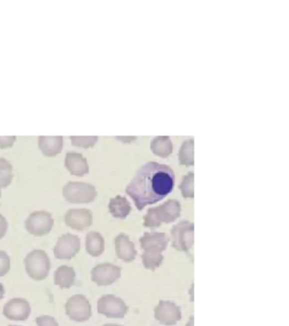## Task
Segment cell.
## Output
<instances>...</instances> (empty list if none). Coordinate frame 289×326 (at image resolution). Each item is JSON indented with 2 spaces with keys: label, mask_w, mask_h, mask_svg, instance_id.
<instances>
[{
  "label": "cell",
  "mask_w": 289,
  "mask_h": 326,
  "mask_svg": "<svg viewBox=\"0 0 289 326\" xmlns=\"http://www.w3.org/2000/svg\"><path fill=\"white\" fill-rule=\"evenodd\" d=\"M175 174L170 166L149 162L141 166L126 186V192L138 210L163 200L174 187Z\"/></svg>",
  "instance_id": "1"
},
{
  "label": "cell",
  "mask_w": 289,
  "mask_h": 326,
  "mask_svg": "<svg viewBox=\"0 0 289 326\" xmlns=\"http://www.w3.org/2000/svg\"><path fill=\"white\" fill-rule=\"evenodd\" d=\"M53 226L52 215L45 211L32 212L25 222V230L35 236H42L48 234Z\"/></svg>",
  "instance_id": "6"
},
{
  "label": "cell",
  "mask_w": 289,
  "mask_h": 326,
  "mask_svg": "<svg viewBox=\"0 0 289 326\" xmlns=\"http://www.w3.org/2000/svg\"><path fill=\"white\" fill-rule=\"evenodd\" d=\"M172 248L179 252H189L194 244V224L184 220L171 228Z\"/></svg>",
  "instance_id": "5"
},
{
  "label": "cell",
  "mask_w": 289,
  "mask_h": 326,
  "mask_svg": "<svg viewBox=\"0 0 289 326\" xmlns=\"http://www.w3.org/2000/svg\"><path fill=\"white\" fill-rule=\"evenodd\" d=\"M8 230V222L4 216L0 214V240L5 236L6 232Z\"/></svg>",
  "instance_id": "28"
},
{
  "label": "cell",
  "mask_w": 289,
  "mask_h": 326,
  "mask_svg": "<svg viewBox=\"0 0 289 326\" xmlns=\"http://www.w3.org/2000/svg\"><path fill=\"white\" fill-rule=\"evenodd\" d=\"M109 211L115 218L124 220L129 215L132 208L129 202L125 197L117 196L110 200Z\"/></svg>",
  "instance_id": "19"
},
{
  "label": "cell",
  "mask_w": 289,
  "mask_h": 326,
  "mask_svg": "<svg viewBox=\"0 0 289 326\" xmlns=\"http://www.w3.org/2000/svg\"><path fill=\"white\" fill-rule=\"evenodd\" d=\"M121 268L111 264H102L93 268L91 276L92 280L98 286H108L121 278Z\"/></svg>",
  "instance_id": "10"
},
{
  "label": "cell",
  "mask_w": 289,
  "mask_h": 326,
  "mask_svg": "<svg viewBox=\"0 0 289 326\" xmlns=\"http://www.w3.org/2000/svg\"><path fill=\"white\" fill-rule=\"evenodd\" d=\"M4 293H5V290H4V287H3V284L0 283V300L3 299V296H4Z\"/></svg>",
  "instance_id": "29"
},
{
  "label": "cell",
  "mask_w": 289,
  "mask_h": 326,
  "mask_svg": "<svg viewBox=\"0 0 289 326\" xmlns=\"http://www.w3.org/2000/svg\"><path fill=\"white\" fill-rule=\"evenodd\" d=\"M25 271L34 280H42L48 276L50 260L44 250H34L25 256Z\"/></svg>",
  "instance_id": "3"
},
{
  "label": "cell",
  "mask_w": 289,
  "mask_h": 326,
  "mask_svg": "<svg viewBox=\"0 0 289 326\" xmlns=\"http://www.w3.org/2000/svg\"><path fill=\"white\" fill-rule=\"evenodd\" d=\"M80 248L81 242L78 236L71 234H65L57 240L53 248V254L57 259L69 260L76 256Z\"/></svg>",
  "instance_id": "9"
},
{
  "label": "cell",
  "mask_w": 289,
  "mask_h": 326,
  "mask_svg": "<svg viewBox=\"0 0 289 326\" xmlns=\"http://www.w3.org/2000/svg\"><path fill=\"white\" fill-rule=\"evenodd\" d=\"M66 314L71 320L83 322L92 315L91 305L87 298L82 295H75L68 300L65 305Z\"/></svg>",
  "instance_id": "8"
},
{
  "label": "cell",
  "mask_w": 289,
  "mask_h": 326,
  "mask_svg": "<svg viewBox=\"0 0 289 326\" xmlns=\"http://www.w3.org/2000/svg\"><path fill=\"white\" fill-rule=\"evenodd\" d=\"M71 142L73 146H76L83 147V148H88V147L93 146L97 141V137L94 136H71L70 137Z\"/></svg>",
  "instance_id": "24"
},
{
  "label": "cell",
  "mask_w": 289,
  "mask_h": 326,
  "mask_svg": "<svg viewBox=\"0 0 289 326\" xmlns=\"http://www.w3.org/2000/svg\"><path fill=\"white\" fill-rule=\"evenodd\" d=\"M164 256L162 253L148 252H143L142 254V261L145 268L155 270L163 262Z\"/></svg>",
  "instance_id": "21"
},
{
  "label": "cell",
  "mask_w": 289,
  "mask_h": 326,
  "mask_svg": "<svg viewBox=\"0 0 289 326\" xmlns=\"http://www.w3.org/2000/svg\"><path fill=\"white\" fill-rule=\"evenodd\" d=\"M168 236L161 232H148L140 239L141 248L143 252L162 253L168 246Z\"/></svg>",
  "instance_id": "12"
},
{
  "label": "cell",
  "mask_w": 289,
  "mask_h": 326,
  "mask_svg": "<svg viewBox=\"0 0 289 326\" xmlns=\"http://www.w3.org/2000/svg\"><path fill=\"white\" fill-rule=\"evenodd\" d=\"M65 165L71 174L78 177H82L89 172L87 159L77 152H68L65 156Z\"/></svg>",
  "instance_id": "16"
},
{
  "label": "cell",
  "mask_w": 289,
  "mask_h": 326,
  "mask_svg": "<svg viewBox=\"0 0 289 326\" xmlns=\"http://www.w3.org/2000/svg\"><path fill=\"white\" fill-rule=\"evenodd\" d=\"M1 196H2V193H1V190H0V197H1Z\"/></svg>",
  "instance_id": "32"
},
{
  "label": "cell",
  "mask_w": 289,
  "mask_h": 326,
  "mask_svg": "<svg viewBox=\"0 0 289 326\" xmlns=\"http://www.w3.org/2000/svg\"></svg>",
  "instance_id": "33"
},
{
  "label": "cell",
  "mask_w": 289,
  "mask_h": 326,
  "mask_svg": "<svg viewBox=\"0 0 289 326\" xmlns=\"http://www.w3.org/2000/svg\"><path fill=\"white\" fill-rule=\"evenodd\" d=\"M54 284L61 289H69L73 286L76 280V272L71 267L61 266L58 268L54 276Z\"/></svg>",
  "instance_id": "18"
},
{
  "label": "cell",
  "mask_w": 289,
  "mask_h": 326,
  "mask_svg": "<svg viewBox=\"0 0 289 326\" xmlns=\"http://www.w3.org/2000/svg\"><path fill=\"white\" fill-rule=\"evenodd\" d=\"M38 144L41 152L46 156H54L63 148L62 136H40Z\"/></svg>",
  "instance_id": "17"
},
{
  "label": "cell",
  "mask_w": 289,
  "mask_h": 326,
  "mask_svg": "<svg viewBox=\"0 0 289 326\" xmlns=\"http://www.w3.org/2000/svg\"><path fill=\"white\" fill-rule=\"evenodd\" d=\"M181 192L185 198H194V174L190 172L183 178V183L180 186Z\"/></svg>",
  "instance_id": "23"
},
{
  "label": "cell",
  "mask_w": 289,
  "mask_h": 326,
  "mask_svg": "<svg viewBox=\"0 0 289 326\" xmlns=\"http://www.w3.org/2000/svg\"><path fill=\"white\" fill-rule=\"evenodd\" d=\"M181 214V205L176 200H169L156 208H149L143 218L144 227L159 228L162 224L173 222Z\"/></svg>",
  "instance_id": "2"
},
{
  "label": "cell",
  "mask_w": 289,
  "mask_h": 326,
  "mask_svg": "<svg viewBox=\"0 0 289 326\" xmlns=\"http://www.w3.org/2000/svg\"><path fill=\"white\" fill-rule=\"evenodd\" d=\"M115 252L119 258L126 262L134 260L137 256V250L133 242H131L129 237L125 234H120L115 238Z\"/></svg>",
  "instance_id": "15"
},
{
  "label": "cell",
  "mask_w": 289,
  "mask_h": 326,
  "mask_svg": "<svg viewBox=\"0 0 289 326\" xmlns=\"http://www.w3.org/2000/svg\"><path fill=\"white\" fill-rule=\"evenodd\" d=\"M11 164L8 160L0 158V188H5L11 183L13 178Z\"/></svg>",
  "instance_id": "22"
},
{
  "label": "cell",
  "mask_w": 289,
  "mask_h": 326,
  "mask_svg": "<svg viewBox=\"0 0 289 326\" xmlns=\"http://www.w3.org/2000/svg\"><path fill=\"white\" fill-rule=\"evenodd\" d=\"M86 250L92 256H98L104 252V240L100 234L95 231L87 233L86 236Z\"/></svg>",
  "instance_id": "20"
},
{
  "label": "cell",
  "mask_w": 289,
  "mask_h": 326,
  "mask_svg": "<svg viewBox=\"0 0 289 326\" xmlns=\"http://www.w3.org/2000/svg\"><path fill=\"white\" fill-rule=\"evenodd\" d=\"M63 196L68 202L84 204L95 200L97 192L94 186L82 182H69L63 188Z\"/></svg>",
  "instance_id": "4"
},
{
  "label": "cell",
  "mask_w": 289,
  "mask_h": 326,
  "mask_svg": "<svg viewBox=\"0 0 289 326\" xmlns=\"http://www.w3.org/2000/svg\"><path fill=\"white\" fill-rule=\"evenodd\" d=\"M155 317L163 326H175L181 320L182 312L179 306L173 302L160 301L155 308Z\"/></svg>",
  "instance_id": "11"
},
{
  "label": "cell",
  "mask_w": 289,
  "mask_h": 326,
  "mask_svg": "<svg viewBox=\"0 0 289 326\" xmlns=\"http://www.w3.org/2000/svg\"><path fill=\"white\" fill-rule=\"evenodd\" d=\"M98 312L107 318H122L128 312V306L121 298L105 295L98 301Z\"/></svg>",
  "instance_id": "7"
},
{
  "label": "cell",
  "mask_w": 289,
  "mask_h": 326,
  "mask_svg": "<svg viewBox=\"0 0 289 326\" xmlns=\"http://www.w3.org/2000/svg\"><path fill=\"white\" fill-rule=\"evenodd\" d=\"M65 222L70 228L82 231L93 224V214L86 208L71 209L65 215Z\"/></svg>",
  "instance_id": "13"
},
{
  "label": "cell",
  "mask_w": 289,
  "mask_h": 326,
  "mask_svg": "<svg viewBox=\"0 0 289 326\" xmlns=\"http://www.w3.org/2000/svg\"><path fill=\"white\" fill-rule=\"evenodd\" d=\"M104 326H120V324H104Z\"/></svg>",
  "instance_id": "31"
},
{
  "label": "cell",
  "mask_w": 289,
  "mask_h": 326,
  "mask_svg": "<svg viewBox=\"0 0 289 326\" xmlns=\"http://www.w3.org/2000/svg\"><path fill=\"white\" fill-rule=\"evenodd\" d=\"M10 270V259L8 254L0 250V277L6 276Z\"/></svg>",
  "instance_id": "25"
},
{
  "label": "cell",
  "mask_w": 289,
  "mask_h": 326,
  "mask_svg": "<svg viewBox=\"0 0 289 326\" xmlns=\"http://www.w3.org/2000/svg\"><path fill=\"white\" fill-rule=\"evenodd\" d=\"M36 321L38 326H59L55 320L50 316H41Z\"/></svg>",
  "instance_id": "26"
},
{
  "label": "cell",
  "mask_w": 289,
  "mask_h": 326,
  "mask_svg": "<svg viewBox=\"0 0 289 326\" xmlns=\"http://www.w3.org/2000/svg\"><path fill=\"white\" fill-rule=\"evenodd\" d=\"M30 314V304L22 298L11 299L3 308V314L10 320H25Z\"/></svg>",
  "instance_id": "14"
},
{
  "label": "cell",
  "mask_w": 289,
  "mask_h": 326,
  "mask_svg": "<svg viewBox=\"0 0 289 326\" xmlns=\"http://www.w3.org/2000/svg\"><path fill=\"white\" fill-rule=\"evenodd\" d=\"M15 140L14 136H0V148H6L11 146Z\"/></svg>",
  "instance_id": "27"
},
{
  "label": "cell",
  "mask_w": 289,
  "mask_h": 326,
  "mask_svg": "<svg viewBox=\"0 0 289 326\" xmlns=\"http://www.w3.org/2000/svg\"><path fill=\"white\" fill-rule=\"evenodd\" d=\"M194 317L190 318V320L188 321L186 326H194Z\"/></svg>",
  "instance_id": "30"
}]
</instances>
